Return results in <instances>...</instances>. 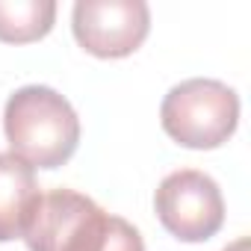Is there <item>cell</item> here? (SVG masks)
Listing matches in <instances>:
<instances>
[{
  "instance_id": "6da1fadb",
  "label": "cell",
  "mask_w": 251,
  "mask_h": 251,
  "mask_svg": "<svg viewBox=\"0 0 251 251\" xmlns=\"http://www.w3.org/2000/svg\"><path fill=\"white\" fill-rule=\"evenodd\" d=\"M30 251H145L142 233L74 189L45 192L24 230Z\"/></svg>"
},
{
  "instance_id": "7a4b0ae2",
  "label": "cell",
  "mask_w": 251,
  "mask_h": 251,
  "mask_svg": "<svg viewBox=\"0 0 251 251\" xmlns=\"http://www.w3.org/2000/svg\"><path fill=\"white\" fill-rule=\"evenodd\" d=\"M9 154L33 169L65 166L80 145V118L74 106L50 86H21L3 109Z\"/></svg>"
},
{
  "instance_id": "3957f363",
  "label": "cell",
  "mask_w": 251,
  "mask_h": 251,
  "mask_svg": "<svg viewBox=\"0 0 251 251\" xmlns=\"http://www.w3.org/2000/svg\"><path fill=\"white\" fill-rule=\"evenodd\" d=\"M160 121L177 145L192 151H213L236 130L239 98L222 80L192 77L169 89L160 106Z\"/></svg>"
},
{
  "instance_id": "277c9868",
  "label": "cell",
  "mask_w": 251,
  "mask_h": 251,
  "mask_svg": "<svg viewBox=\"0 0 251 251\" xmlns=\"http://www.w3.org/2000/svg\"><path fill=\"white\" fill-rule=\"evenodd\" d=\"M154 210L163 227L180 242H207L225 225L222 189L198 169H180L163 177L154 195Z\"/></svg>"
},
{
  "instance_id": "5b68a950",
  "label": "cell",
  "mask_w": 251,
  "mask_h": 251,
  "mask_svg": "<svg viewBox=\"0 0 251 251\" xmlns=\"http://www.w3.org/2000/svg\"><path fill=\"white\" fill-rule=\"evenodd\" d=\"M77 45L100 59H121L142 48L151 30L145 0H77L71 12Z\"/></svg>"
},
{
  "instance_id": "8992f818",
  "label": "cell",
  "mask_w": 251,
  "mask_h": 251,
  "mask_svg": "<svg viewBox=\"0 0 251 251\" xmlns=\"http://www.w3.org/2000/svg\"><path fill=\"white\" fill-rule=\"evenodd\" d=\"M42 198L36 172L15 154H0V242L24 239Z\"/></svg>"
},
{
  "instance_id": "52a82bcc",
  "label": "cell",
  "mask_w": 251,
  "mask_h": 251,
  "mask_svg": "<svg viewBox=\"0 0 251 251\" xmlns=\"http://www.w3.org/2000/svg\"><path fill=\"white\" fill-rule=\"evenodd\" d=\"M53 0H0V42L30 45L53 30Z\"/></svg>"
},
{
  "instance_id": "ba28073f",
  "label": "cell",
  "mask_w": 251,
  "mask_h": 251,
  "mask_svg": "<svg viewBox=\"0 0 251 251\" xmlns=\"http://www.w3.org/2000/svg\"><path fill=\"white\" fill-rule=\"evenodd\" d=\"M222 251H248V236H239L236 242H230V245L222 248Z\"/></svg>"
}]
</instances>
